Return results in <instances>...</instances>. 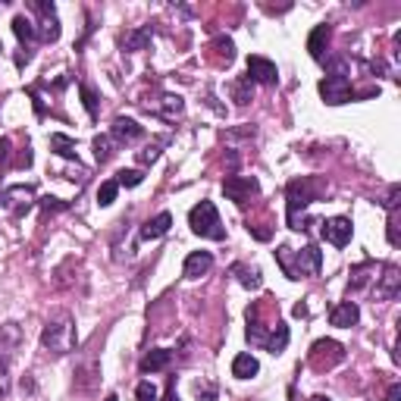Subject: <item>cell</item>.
Instances as JSON below:
<instances>
[{"label": "cell", "mask_w": 401, "mask_h": 401, "mask_svg": "<svg viewBox=\"0 0 401 401\" xmlns=\"http://www.w3.org/2000/svg\"><path fill=\"white\" fill-rule=\"evenodd\" d=\"M248 342L251 345L267 348L269 354H282L289 345V326L279 320V308L273 310V301L264 298V301H254L248 308Z\"/></svg>", "instance_id": "1"}, {"label": "cell", "mask_w": 401, "mask_h": 401, "mask_svg": "<svg viewBox=\"0 0 401 401\" xmlns=\"http://www.w3.org/2000/svg\"><path fill=\"white\" fill-rule=\"evenodd\" d=\"M276 264H279V269L286 273V279L298 282V279H304V276H317L320 273V267H323V254H320L313 245L301 248V251H291L289 245H279L276 248Z\"/></svg>", "instance_id": "2"}, {"label": "cell", "mask_w": 401, "mask_h": 401, "mask_svg": "<svg viewBox=\"0 0 401 401\" xmlns=\"http://www.w3.org/2000/svg\"><path fill=\"white\" fill-rule=\"evenodd\" d=\"M41 348L57 357L69 354L76 348V320L69 313H60V317L47 320V326L41 330Z\"/></svg>", "instance_id": "3"}, {"label": "cell", "mask_w": 401, "mask_h": 401, "mask_svg": "<svg viewBox=\"0 0 401 401\" xmlns=\"http://www.w3.org/2000/svg\"><path fill=\"white\" fill-rule=\"evenodd\" d=\"M188 226H192L194 236L201 238H210V242H223L226 238V229H223V220L216 214V207L210 201H201L188 210Z\"/></svg>", "instance_id": "4"}, {"label": "cell", "mask_w": 401, "mask_h": 401, "mask_svg": "<svg viewBox=\"0 0 401 401\" xmlns=\"http://www.w3.org/2000/svg\"><path fill=\"white\" fill-rule=\"evenodd\" d=\"M320 194H323V185H320V182H313V179H295V182H289L286 216H289L291 229H298V210H304L308 204H313Z\"/></svg>", "instance_id": "5"}, {"label": "cell", "mask_w": 401, "mask_h": 401, "mask_svg": "<svg viewBox=\"0 0 401 401\" xmlns=\"http://www.w3.org/2000/svg\"><path fill=\"white\" fill-rule=\"evenodd\" d=\"M342 361H345V348L332 339H317L308 351V364L317 370V373H326V370L339 367Z\"/></svg>", "instance_id": "6"}, {"label": "cell", "mask_w": 401, "mask_h": 401, "mask_svg": "<svg viewBox=\"0 0 401 401\" xmlns=\"http://www.w3.org/2000/svg\"><path fill=\"white\" fill-rule=\"evenodd\" d=\"M320 98H323L326 104L339 107V104H348V100L354 98V88H351V82H348V76L330 72L326 79H320Z\"/></svg>", "instance_id": "7"}, {"label": "cell", "mask_w": 401, "mask_h": 401, "mask_svg": "<svg viewBox=\"0 0 401 401\" xmlns=\"http://www.w3.org/2000/svg\"><path fill=\"white\" fill-rule=\"evenodd\" d=\"M257 192H260V182L254 176H229L223 182V194L236 204V207H248L251 198H257Z\"/></svg>", "instance_id": "8"}, {"label": "cell", "mask_w": 401, "mask_h": 401, "mask_svg": "<svg viewBox=\"0 0 401 401\" xmlns=\"http://www.w3.org/2000/svg\"><path fill=\"white\" fill-rule=\"evenodd\" d=\"M32 10L41 16L38 25H35V32H38V41H45V45H54V41L60 38V19H57L54 4H47V0H32Z\"/></svg>", "instance_id": "9"}, {"label": "cell", "mask_w": 401, "mask_h": 401, "mask_svg": "<svg viewBox=\"0 0 401 401\" xmlns=\"http://www.w3.org/2000/svg\"><path fill=\"white\" fill-rule=\"evenodd\" d=\"M35 204V188L32 185H10L0 194V207L10 210L13 216H25V210Z\"/></svg>", "instance_id": "10"}, {"label": "cell", "mask_w": 401, "mask_h": 401, "mask_svg": "<svg viewBox=\"0 0 401 401\" xmlns=\"http://www.w3.org/2000/svg\"><path fill=\"white\" fill-rule=\"evenodd\" d=\"M351 232H354V226H351L348 216H332V220L320 223V236L335 248H345L348 242H351Z\"/></svg>", "instance_id": "11"}, {"label": "cell", "mask_w": 401, "mask_h": 401, "mask_svg": "<svg viewBox=\"0 0 401 401\" xmlns=\"http://www.w3.org/2000/svg\"><path fill=\"white\" fill-rule=\"evenodd\" d=\"M110 138L116 144H135L144 138V129L138 126L135 120H129V116H116L113 120V129H110Z\"/></svg>", "instance_id": "12"}, {"label": "cell", "mask_w": 401, "mask_h": 401, "mask_svg": "<svg viewBox=\"0 0 401 401\" xmlns=\"http://www.w3.org/2000/svg\"><path fill=\"white\" fill-rule=\"evenodd\" d=\"M248 79H251V82H260V85H276L279 69H276V63H269L267 57H248Z\"/></svg>", "instance_id": "13"}, {"label": "cell", "mask_w": 401, "mask_h": 401, "mask_svg": "<svg viewBox=\"0 0 401 401\" xmlns=\"http://www.w3.org/2000/svg\"><path fill=\"white\" fill-rule=\"evenodd\" d=\"M379 286H376V298H383V301H389V298L398 295L401 289V269L395 264H385L383 267V276H376Z\"/></svg>", "instance_id": "14"}, {"label": "cell", "mask_w": 401, "mask_h": 401, "mask_svg": "<svg viewBox=\"0 0 401 401\" xmlns=\"http://www.w3.org/2000/svg\"><path fill=\"white\" fill-rule=\"evenodd\" d=\"M357 320H361V308H357L354 301H339V304H332V310H330V323H332V326H339V330H351Z\"/></svg>", "instance_id": "15"}, {"label": "cell", "mask_w": 401, "mask_h": 401, "mask_svg": "<svg viewBox=\"0 0 401 401\" xmlns=\"http://www.w3.org/2000/svg\"><path fill=\"white\" fill-rule=\"evenodd\" d=\"M210 267H214V254L210 251H194L185 257V267H182V273H185V279H201V276L210 273Z\"/></svg>", "instance_id": "16"}, {"label": "cell", "mask_w": 401, "mask_h": 401, "mask_svg": "<svg viewBox=\"0 0 401 401\" xmlns=\"http://www.w3.org/2000/svg\"><path fill=\"white\" fill-rule=\"evenodd\" d=\"M170 226H173V214H157L154 220H148L141 226V242H154V238H160V236H166L170 232Z\"/></svg>", "instance_id": "17"}, {"label": "cell", "mask_w": 401, "mask_h": 401, "mask_svg": "<svg viewBox=\"0 0 401 401\" xmlns=\"http://www.w3.org/2000/svg\"><path fill=\"white\" fill-rule=\"evenodd\" d=\"M260 373V364H257V357L254 354H236V361H232V376L236 379H251V376H257Z\"/></svg>", "instance_id": "18"}, {"label": "cell", "mask_w": 401, "mask_h": 401, "mask_svg": "<svg viewBox=\"0 0 401 401\" xmlns=\"http://www.w3.org/2000/svg\"><path fill=\"white\" fill-rule=\"evenodd\" d=\"M210 60H214L216 66H229V63L236 60V45H232V38H216L214 45H210Z\"/></svg>", "instance_id": "19"}, {"label": "cell", "mask_w": 401, "mask_h": 401, "mask_svg": "<svg viewBox=\"0 0 401 401\" xmlns=\"http://www.w3.org/2000/svg\"><path fill=\"white\" fill-rule=\"evenodd\" d=\"M376 273H379V267L373 264V260H367V264L354 267V269H351V279H348V291H361Z\"/></svg>", "instance_id": "20"}, {"label": "cell", "mask_w": 401, "mask_h": 401, "mask_svg": "<svg viewBox=\"0 0 401 401\" xmlns=\"http://www.w3.org/2000/svg\"><path fill=\"white\" fill-rule=\"evenodd\" d=\"M232 276H236V279L242 282L245 289H260V286H264V276H260V269H257V267L236 264V267H232Z\"/></svg>", "instance_id": "21"}, {"label": "cell", "mask_w": 401, "mask_h": 401, "mask_svg": "<svg viewBox=\"0 0 401 401\" xmlns=\"http://www.w3.org/2000/svg\"><path fill=\"white\" fill-rule=\"evenodd\" d=\"M326 45H330V25H317L310 32V38H308V50H310L313 60H323Z\"/></svg>", "instance_id": "22"}, {"label": "cell", "mask_w": 401, "mask_h": 401, "mask_svg": "<svg viewBox=\"0 0 401 401\" xmlns=\"http://www.w3.org/2000/svg\"><path fill=\"white\" fill-rule=\"evenodd\" d=\"M170 361H173V351H166V348H154V351L141 361V373H157V370L170 367Z\"/></svg>", "instance_id": "23"}, {"label": "cell", "mask_w": 401, "mask_h": 401, "mask_svg": "<svg viewBox=\"0 0 401 401\" xmlns=\"http://www.w3.org/2000/svg\"><path fill=\"white\" fill-rule=\"evenodd\" d=\"M50 151H54V154H60V157H66V160H76V163H79L76 141H72L69 135H60V132L50 135Z\"/></svg>", "instance_id": "24"}, {"label": "cell", "mask_w": 401, "mask_h": 401, "mask_svg": "<svg viewBox=\"0 0 401 401\" xmlns=\"http://www.w3.org/2000/svg\"><path fill=\"white\" fill-rule=\"evenodd\" d=\"M154 110L163 116V120H176V116H182V110H185V104H182L179 94H163L160 98V104L154 107Z\"/></svg>", "instance_id": "25"}, {"label": "cell", "mask_w": 401, "mask_h": 401, "mask_svg": "<svg viewBox=\"0 0 401 401\" xmlns=\"http://www.w3.org/2000/svg\"><path fill=\"white\" fill-rule=\"evenodd\" d=\"M232 100H236V104H251L254 100V82L248 76H242V79H236V82H232Z\"/></svg>", "instance_id": "26"}, {"label": "cell", "mask_w": 401, "mask_h": 401, "mask_svg": "<svg viewBox=\"0 0 401 401\" xmlns=\"http://www.w3.org/2000/svg\"><path fill=\"white\" fill-rule=\"evenodd\" d=\"M13 32H16V38L23 41V47H28L32 41H38V32H35V23L25 16H16L13 19Z\"/></svg>", "instance_id": "27"}, {"label": "cell", "mask_w": 401, "mask_h": 401, "mask_svg": "<svg viewBox=\"0 0 401 401\" xmlns=\"http://www.w3.org/2000/svg\"><path fill=\"white\" fill-rule=\"evenodd\" d=\"M151 45V28H132V32H126V38H122V47L126 50H144Z\"/></svg>", "instance_id": "28"}, {"label": "cell", "mask_w": 401, "mask_h": 401, "mask_svg": "<svg viewBox=\"0 0 401 401\" xmlns=\"http://www.w3.org/2000/svg\"><path fill=\"white\" fill-rule=\"evenodd\" d=\"M116 141L110 135H94V157H98V163H107L113 154H116Z\"/></svg>", "instance_id": "29"}, {"label": "cell", "mask_w": 401, "mask_h": 401, "mask_svg": "<svg viewBox=\"0 0 401 401\" xmlns=\"http://www.w3.org/2000/svg\"><path fill=\"white\" fill-rule=\"evenodd\" d=\"M113 182L120 188H135V185H141V182H144V173L141 170H120Z\"/></svg>", "instance_id": "30"}, {"label": "cell", "mask_w": 401, "mask_h": 401, "mask_svg": "<svg viewBox=\"0 0 401 401\" xmlns=\"http://www.w3.org/2000/svg\"><path fill=\"white\" fill-rule=\"evenodd\" d=\"M116 194H120V185H116L113 179L100 182V188H98V204H100V207H110V204L116 201Z\"/></svg>", "instance_id": "31"}, {"label": "cell", "mask_w": 401, "mask_h": 401, "mask_svg": "<svg viewBox=\"0 0 401 401\" xmlns=\"http://www.w3.org/2000/svg\"><path fill=\"white\" fill-rule=\"evenodd\" d=\"M79 94H82V104H85V110H88L91 116H98V110H100V104H98V94H94V88L91 85H79Z\"/></svg>", "instance_id": "32"}, {"label": "cell", "mask_w": 401, "mask_h": 401, "mask_svg": "<svg viewBox=\"0 0 401 401\" xmlns=\"http://www.w3.org/2000/svg\"><path fill=\"white\" fill-rule=\"evenodd\" d=\"M245 229L251 232V236L257 238V242H269V238H273V229H267V226H260V223H254V220H248V223H245Z\"/></svg>", "instance_id": "33"}, {"label": "cell", "mask_w": 401, "mask_h": 401, "mask_svg": "<svg viewBox=\"0 0 401 401\" xmlns=\"http://www.w3.org/2000/svg\"><path fill=\"white\" fill-rule=\"evenodd\" d=\"M135 398L138 401H160V395H157V389L151 383H138V389H135Z\"/></svg>", "instance_id": "34"}, {"label": "cell", "mask_w": 401, "mask_h": 401, "mask_svg": "<svg viewBox=\"0 0 401 401\" xmlns=\"http://www.w3.org/2000/svg\"><path fill=\"white\" fill-rule=\"evenodd\" d=\"M66 207L69 204L60 198H41V210H45V214H60V210H66Z\"/></svg>", "instance_id": "35"}, {"label": "cell", "mask_w": 401, "mask_h": 401, "mask_svg": "<svg viewBox=\"0 0 401 401\" xmlns=\"http://www.w3.org/2000/svg\"><path fill=\"white\" fill-rule=\"evenodd\" d=\"M389 245L392 248L401 245V238H398V210H392L389 214Z\"/></svg>", "instance_id": "36"}, {"label": "cell", "mask_w": 401, "mask_h": 401, "mask_svg": "<svg viewBox=\"0 0 401 401\" xmlns=\"http://www.w3.org/2000/svg\"><path fill=\"white\" fill-rule=\"evenodd\" d=\"M10 166H16V170H25V166H32V148H28V144H25V148L19 151L16 160H13Z\"/></svg>", "instance_id": "37"}, {"label": "cell", "mask_w": 401, "mask_h": 401, "mask_svg": "<svg viewBox=\"0 0 401 401\" xmlns=\"http://www.w3.org/2000/svg\"><path fill=\"white\" fill-rule=\"evenodd\" d=\"M10 395V373H6V361H0V401Z\"/></svg>", "instance_id": "38"}, {"label": "cell", "mask_w": 401, "mask_h": 401, "mask_svg": "<svg viewBox=\"0 0 401 401\" xmlns=\"http://www.w3.org/2000/svg\"><path fill=\"white\" fill-rule=\"evenodd\" d=\"M398 194H401V188H398V185H392V188H389V194H385L383 207L389 210V214H392V210H398Z\"/></svg>", "instance_id": "39"}, {"label": "cell", "mask_w": 401, "mask_h": 401, "mask_svg": "<svg viewBox=\"0 0 401 401\" xmlns=\"http://www.w3.org/2000/svg\"><path fill=\"white\" fill-rule=\"evenodd\" d=\"M160 157V148H157V144H151V148H144V151H138V160H141V163L144 166H148V163H154V160Z\"/></svg>", "instance_id": "40"}, {"label": "cell", "mask_w": 401, "mask_h": 401, "mask_svg": "<svg viewBox=\"0 0 401 401\" xmlns=\"http://www.w3.org/2000/svg\"><path fill=\"white\" fill-rule=\"evenodd\" d=\"M198 401H216V389H214V385H198Z\"/></svg>", "instance_id": "41"}, {"label": "cell", "mask_w": 401, "mask_h": 401, "mask_svg": "<svg viewBox=\"0 0 401 401\" xmlns=\"http://www.w3.org/2000/svg\"><path fill=\"white\" fill-rule=\"evenodd\" d=\"M10 138H0V163H10Z\"/></svg>", "instance_id": "42"}, {"label": "cell", "mask_w": 401, "mask_h": 401, "mask_svg": "<svg viewBox=\"0 0 401 401\" xmlns=\"http://www.w3.org/2000/svg\"><path fill=\"white\" fill-rule=\"evenodd\" d=\"M385 401H401V385H398V383L389 385V392H385Z\"/></svg>", "instance_id": "43"}, {"label": "cell", "mask_w": 401, "mask_h": 401, "mask_svg": "<svg viewBox=\"0 0 401 401\" xmlns=\"http://www.w3.org/2000/svg\"><path fill=\"white\" fill-rule=\"evenodd\" d=\"M28 60H32V54H28V47H23V50L16 54V66H25Z\"/></svg>", "instance_id": "44"}, {"label": "cell", "mask_w": 401, "mask_h": 401, "mask_svg": "<svg viewBox=\"0 0 401 401\" xmlns=\"http://www.w3.org/2000/svg\"><path fill=\"white\" fill-rule=\"evenodd\" d=\"M163 401H179V395H176V383L170 379V385H166V398Z\"/></svg>", "instance_id": "45"}, {"label": "cell", "mask_w": 401, "mask_h": 401, "mask_svg": "<svg viewBox=\"0 0 401 401\" xmlns=\"http://www.w3.org/2000/svg\"><path fill=\"white\" fill-rule=\"evenodd\" d=\"M295 317H308V304H295Z\"/></svg>", "instance_id": "46"}, {"label": "cell", "mask_w": 401, "mask_h": 401, "mask_svg": "<svg viewBox=\"0 0 401 401\" xmlns=\"http://www.w3.org/2000/svg\"><path fill=\"white\" fill-rule=\"evenodd\" d=\"M310 401H332V398H326V395H313Z\"/></svg>", "instance_id": "47"}, {"label": "cell", "mask_w": 401, "mask_h": 401, "mask_svg": "<svg viewBox=\"0 0 401 401\" xmlns=\"http://www.w3.org/2000/svg\"><path fill=\"white\" fill-rule=\"evenodd\" d=\"M104 401H120V398H116V395H107V398H104Z\"/></svg>", "instance_id": "48"}, {"label": "cell", "mask_w": 401, "mask_h": 401, "mask_svg": "<svg viewBox=\"0 0 401 401\" xmlns=\"http://www.w3.org/2000/svg\"><path fill=\"white\" fill-rule=\"evenodd\" d=\"M0 50H4V45H0Z\"/></svg>", "instance_id": "49"}]
</instances>
